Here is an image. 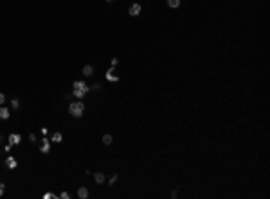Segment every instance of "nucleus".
I'll list each match as a JSON object with an SVG mask.
<instances>
[{
	"mask_svg": "<svg viewBox=\"0 0 270 199\" xmlns=\"http://www.w3.org/2000/svg\"><path fill=\"white\" fill-rule=\"evenodd\" d=\"M88 86L85 81H74V85H72V95H74L76 99H83L88 93Z\"/></svg>",
	"mask_w": 270,
	"mask_h": 199,
	"instance_id": "nucleus-1",
	"label": "nucleus"
},
{
	"mask_svg": "<svg viewBox=\"0 0 270 199\" xmlns=\"http://www.w3.org/2000/svg\"><path fill=\"white\" fill-rule=\"evenodd\" d=\"M69 113L72 115V117H83L85 115V104H83L81 101H76V102H70V106H69Z\"/></svg>",
	"mask_w": 270,
	"mask_h": 199,
	"instance_id": "nucleus-2",
	"label": "nucleus"
},
{
	"mask_svg": "<svg viewBox=\"0 0 270 199\" xmlns=\"http://www.w3.org/2000/svg\"><path fill=\"white\" fill-rule=\"evenodd\" d=\"M6 167H7V169H11V171H15L16 167H18V162L15 160V156H7V158H6Z\"/></svg>",
	"mask_w": 270,
	"mask_h": 199,
	"instance_id": "nucleus-3",
	"label": "nucleus"
},
{
	"mask_svg": "<svg viewBox=\"0 0 270 199\" xmlns=\"http://www.w3.org/2000/svg\"><path fill=\"white\" fill-rule=\"evenodd\" d=\"M128 13H130V16H139L141 15V4H132L128 7Z\"/></svg>",
	"mask_w": 270,
	"mask_h": 199,
	"instance_id": "nucleus-4",
	"label": "nucleus"
},
{
	"mask_svg": "<svg viewBox=\"0 0 270 199\" xmlns=\"http://www.w3.org/2000/svg\"><path fill=\"white\" fill-rule=\"evenodd\" d=\"M20 142H22V135H18V133H11V135H9V144H11V145H18Z\"/></svg>",
	"mask_w": 270,
	"mask_h": 199,
	"instance_id": "nucleus-5",
	"label": "nucleus"
},
{
	"mask_svg": "<svg viewBox=\"0 0 270 199\" xmlns=\"http://www.w3.org/2000/svg\"><path fill=\"white\" fill-rule=\"evenodd\" d=\"M78 197L79 199H87L88 197V188L87 187H79L78 188Z\"/></svg>",
	"mask_w": 270,
	"mask_h": 199,
	"instance_id": "nucleus-6",
	"label": "nucleus"
},
{
	"mask_svg": "<svg viewBox=\"0 0 270 199\" xmlns=\"http://www.w3.org/2000/svg\"><path fill=\"white\" fill-rule=\"evenodd\" d=\"M9 115H11V111H9L7 108H4V106H0V119H2V120H7Z\"/></svg>",
	"mask_w": 270,
	"mask_h": 199,
	"instance_id": "nucleus-7",
	"label": "nucleus"
},
{
	"mask_svg": "<svg viewBox=\"0 0 270 199\" xmlns=\"http://www.w3.org/2000/svg\"><path fill=\"white\" fill-rule=\"evenodd\" d=\"M40 151L43 153V154H47V153L50 151V142H49L47 138H43V145H41V147H40Z\"/></svg>",
	"mask_w": 270,
	"mask_h": 199,
	"instance_id": "nucleus-8",
	"label": "nucleus"
},
{
	"mask_svg": "<svg viewBox=\"0 0 270 199\" xmlns=\"http://www.w3.org/2000/svg\"><path fill=\"white\" fill-rule=\"evenodd\" d=\"M106 79H108V81H112V83H117V81H119V77H117L115 74H113V70H112V68L106 72Z\"/></svg>",
	"mask_w": 270,
	"mask_h": 199,
	"instance_id": "nucleus-9",
	"label": "nucleus"
},
{
	"mask_svg": "<svg viewBox=\"0 0 270 199\" xmlns=\"http://www.w3.org/2000/svg\"><path fill=\"white\" fill-rule=\"evenodd\" d=\"M83 74H85L87 77L92 76V74H94V67H92V65H85V67H83Z\"/></svg>",
	"mask_w": 270,
	"mask_h": 199,
	"instance_id": "nucleus-10",
	"label": "nucleus"
},
{
	"mask_svg": "<svg viewBox=\"0 0 270 199\" xmlns=\"http://www.w3.org/2000/svg\"><path fill=\"white\" fill-rule=\"evenodd\" d=\"M94 180H96L97 185H101L103 181H105V174H103V172H96V174H94Z\"/></svg>",
	"mask_w": 270,
	"mask_h": 199,
	"instance_id": "nucleus-11",
	"label": "nucleus"
},
{
	"mask_svg": "<svg viewBox=\"0 0 270 199\" xmlns=\"http://www.w3.org/2000/svg\"><path fill=\"white\" fill-rule=\"evenodd\" d=\"M61 140H63V135H61V133H54L52 138H50V142H54V144H58V142H61Z\"/></svg>",
	"mask_w": 270,
	"mask_h": 199,
	"instance_id": "nucleus-12",
	"label": "nucleus"
},
{
	"mask_svg": "<svg viewBox=\"0 0 270 199\" xmlns=\"http://www.w3.org/2000/svg\"><path fill=\"white\" fill-rule=\"evenodd\" d=\"M168 6L169 7H178L180 6V0H168Z\"/></svg>",
	"mask_w": 270,
	"mask_h": 199,
	"instance_id": "nucleus-13",
	"label": "nucleus"
},
{
	"mask_svg": "<svg viewBox=\"0 0 270 199\" xmlns=\"http://www.w3.org/2000/svg\"><path fill=\"white\" fill-rule=\"evenodd\" d=\"M103 144H105V145L112 144V137H110V135H105V137H103Z\"/></svg>",
	"mask_w": 270,
	"mask_h": 199,
	"instance_id": "nucleus-14",
	"label": "nucleus"
},
{
	"mask_svg": "<svg viewBox=\"0 0 270 199\" xmlns=\"http://www.w3.org/2000/svg\"><path fill=\"white\" fill-rule=\"evenodd\" d=\"M11 106H13V110H18V106H20V101H18V99H13V101H11Z\"/></svg>",
	"mask_w": 270,
	"mask_h": 199,
	"instance_id": "nucleus-15",
	"label": "nucleus"
},
{
	"mask_svg": "<svg viewBox=\"0 0 270 199\" xmlns=\"http://www.w3.org/2000/svg\"><path fill=\"white\" fill-rule=\"evenodd\" d=\"M115 181H117V174H113V176L110 178V180H108V185L112 187V185H113V183H115Z\"/></svg>",
	"mask_w": 270,
	"mask_h": 199,
	"instance_id": "nucleus-16",
	"label": "nucleus"
},
{
	"mask_svg": "<svg viewBox=\"0 0 270 199\" xmlns=\"http://www.w3.org/2000/svg\"><path fill=\"white\" fill-rule=\"evenodd\" d=\"M43 199H56V196L50 194V192H47V194H43Z\"/></svg>",
	"mask_w": 270,
	"mask_h": 199,
	"instance_id": "nucleus-17",
	"label": "nucleus"
},
{
	"mask_svg": "<svg viewBox=\"0 0 270 199\" xmlns=\"http://www.w3.org/2000/svg\"><path fill=\"white\" fill-rule=\"evenodd\" d=\"M59 197H61V199H69V197H70V194H69V192H61V194H59Z\"/></svg>",
	"mask_w": 270,
	"mask_h": 199,
	"instance_id": "nucleus-18",
	"label": "nucleus"
},
{
	"mask_svg": "<svg viewBox=\"0 0 270 199\" xmlns=\"http://www.w3.org/2000/svg\"><path fill=\"white\" fill-rule=\"evenodd\" d=\"M92 90H96V92H99V90H101V85H99V83H96V85H92Z\"/></svg>",
	"mask_w": 270,
	"mask_h": 199,
	"instance_id": "nucleus-19",
	"label": "nucleus"
},
{
	"mask_svg": "<svg viewBox=\"0 0 270 199\" xmlns=\"http://www.w3.org/2000/svg\"><path fill=\"white\" fill-rule=\"evenodd\" d=\"M4 102H6V95H4V93H0V106H2Z\"/></svg>",
	"mask_w": 270,
	"mask_h": 199,
	"instance_id": "nucleus-20",
	"label": "nucleus"
},
{
	"mask_svg": "<svg viewBox=\"0 0 270 199\" xmlns=\"http://www.w3.org/2000/svg\"><path fill=\"white\" fill-rule=\"evenodd\" d=\"M4 187H6L4 183H0V196H2V194H4Z\"/></svg>",
	"mask_w": 270,
	"mask_h": 199,
	"instance_id": "nucleus-21",
	"label": "nucleus"
},
{
	"mask_svg": "<svg viewBox=\"0 0 270 199\" xmlns=\"http://www.w3.org/2000/svg\"><path fill=\"white\" fill-rule=\"evenodd\" d=\"M0 142H2V135H0Z\"/></svg>",
	"mask_w": 270,
	"mask_h": 199,
	"instance_id": "nucleus-22",
	"label": "nucleus"
},
{
	"mask_svg": "<svg viewBox=\"0 0 270 199\" xmlns=\"http://www.w3.org/2000/svg\"><path fill=\"white\" fill-rule=\"evenodd\" d=\"M106 2H113V0H106Z\"/></svg>",
	"mask_w": 270,
	"mask_h": 199,
	"instance_id": "nucleus-23",
	"label": "nucleus"
}]
</instances>
